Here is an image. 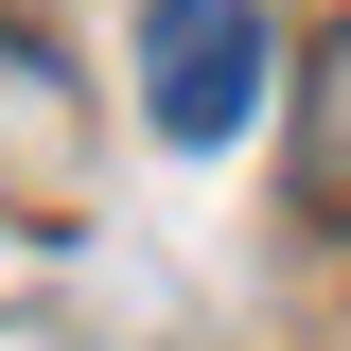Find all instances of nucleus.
<instances>
[{
  "instance_id": "1",
  "label": "nucleus",
  "mask_w": 351,
  "mask_h": 351,
  "mask_svg": "<svg viewBox=\"0 0 351 351\" xmlns=\"http://www.w3.org/2000/svg\"><path fill=\"white\" fill-rule=\"evenodd\" d=\"M263 106V0H141V123L228 141Z\"/></svg>"
},
{
  "instance_id": "2",
  "label": "nucleus",
  "mask_w": 351,
  "mask_h": 351,
  "mask_svg": "<svg viewBox=\"0 0 351 351\" xmlns=\"http://www.w3.org/2000/svg\"><path fill=\"white\" fill-rule=\"evenodd\" d=\"M299 193L351 211V18H334V53L299 71Z\"/></svg>"
}]
</instances>
